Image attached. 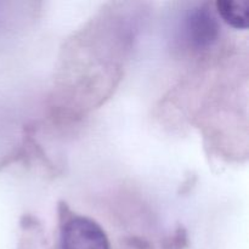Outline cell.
Returning a JSON list of instances; mask_svg holds the SVG:
<instances>
[{"label": "cell", "mask_w": 249, "mask_h": 249, "mask_svg": "<svg viewBox=\"0 0 249 249\" xmlns=\"http://www.w3.org/2000/svg\"><path fill=\"white\" fill-rule=\"evenodd\" d=\"M60 226V249H111L108 238L96 221L87 216L63 215Z\"/></svg>", "instance_id": "cell-1"}, {"label": "cell", "mask_w": 249, "mask_h": 249, "mask_svg": "<svg viewBox=\"0 0 249 249\" xmlns=\"http://www.w3.org/2000/svg\"><path fill=\"white\" fill-rule=\"evenodd\" d=\"M221 18L233 28L247 29L249 26V0H219L215 4Z\"/></svg>", "instance_id": "cell-3"}, {"label": "cell", "mask_w": 249, "mask_h": 249, "mask_svg": "<svg viewBox=\"0 0 249 249\" xmlns=\"http://www.w3.org/2000/svg\"><path fill=\"white\" fill-rule=\"evenodd\" d=\"M185 36L195 48L211 46L219 36V24L213 11L207 6H198L190 11L185 18Z\"/></svg>", "instance_id": "cell-2"}]
</instances>
